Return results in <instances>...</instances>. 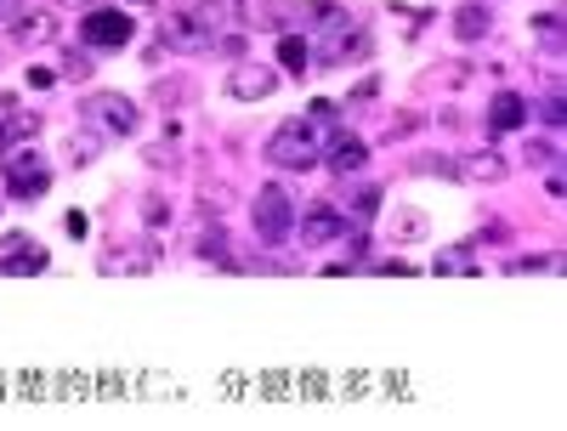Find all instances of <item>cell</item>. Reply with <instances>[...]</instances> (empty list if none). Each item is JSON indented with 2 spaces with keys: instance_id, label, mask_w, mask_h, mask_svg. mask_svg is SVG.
Instances as JSON below:
<instances>
[{
  "instance_id": "obj_11",
  "label": "cell",
  "mask_w": 567,
  "mask_h": 431,
  "mask_svg": "<svg viewBox=\"0 0 567 431\" xmlns=\"http://www.w3.org/2000/svg\"><path fill=\"white\" fill-rule=\"evenodd\" d=\"M46 250H34V239L29 233H12L7 239V256H0V272H7V279H29V272H46Z\"/></svg>"
},
{
  "instance_id": "obj_5",
  "label": "cell",
  "mask_w": 567,
  "mask_h": 431,
  "mask_svg": "<svg viewBox=\"0 0 567 431\" xmlns=\"http://www.w3.org/2000/svg\"><path fill=\"white\" fill-rule=\"evenodd\" d=\"M267 160H272L278 171H312V165L323 160V142H318L301 120H290V126H278V131L267 137Z\"/></svg>"
},
{
  "instance_id": "obj_15",
  "label": "cell",
  "mask_w": 567,
  "mask_h": 431,
  "mask_svg": "<svg viewBox=\"0 0 567 431\" xmlns=\"http://www.w3.org/2000/svg\"><path fill=\"white\" fill-rule=\"evenodd\" d=\"M489 29H494V12L482 7V0H466V7L454 12V41H466V46L489 41Z\"/></svg>"
},
{
  "instance_id": "obj_13",
  "label": "cell",
  "mask_w": 567,
  "mask_h": 431,
  "mask_svg": "<svg viewBox=\"0 0 567 431\" xmlns=\"http://www.w3.org/2000/svg\"><path fill=\"white\" fill-rule=\"evenodd\" d=\"M233 18L245 23L250 34H256V29L284 34V0H233Z\"/></svg>"
},
{
  "instance_id": "obj_2",
  "label": "cell",
  "mask_w": 567,
  "mask_h": 431,
  "mask_svg": "<svg viewBox=\"0 0 567 431\" xmlns=\"http://www.w3.org/2000/svg\"><path fill=\"white\" fill-rule=\"evenodd\" d=\"M0 171H7V193H12L18 205H34L40 193L52 187V171H46V160H40L34 148H23V142L0 148Z\"/></svg>"
},
{
  "instance_id": "obj_3",
  "label": "cell",
  "mask_w": 567,
  "mask_h": 431,
  "mask_svg": "<svg viewBox=\"0 0 567 431\" xmlns=\"http://www.w3.org/2000/svg\"><path fill=\"white\" fill-rule=\"evenodd\" d=\"M250 222H256L261 250H278V245L296 233V200H290L278 182H267V187L256 193V205H250Z\"/></svg>"
},
{
  "instance_id": "obj_1",
  "label": "cell",
  "mask_w": 567,
  "mask_h": 431,
  "mask_svg": "<svg viewBox=\"0 0 567 431\" xmlns=\"http://www.w3.org/2000/svg\"><path fill=\"white\" fill-rule=\"evenodd\" d=\"M222 23H227L222 0H199V7L171 12L165 23H159V41H165L171 52H211L222 41Z\"/></svg>"
},
{
  "instance_id": "obj_6",
  "label": "cell",
  "mask_w": 567,
  "mask_h": 431,
  "mask_svg": "<svg viewBox=\"0 0 567 431\" xmlns=\"http://www.w3.org/2000/svg\"><path fill=\"white\" fill-rule=\"evenodd\" d=\"M86 120H92L103 137H131V131L142 126V108H137L126 91H97V97L86 103Z\"/></svg>"
},
{
  "instance_id": "obj_7",
  "label": "cell",
  "mask_w": 567,
  "mask_h": 431,
  "mask_svg": "<svg viewBox=\"0 0 567 431\" xmlns=\"http://www.w3.org/2000/svg\"><path fill=\"white\" fill-rule=\"evenodd\" d=\"M346 227H352V216L335 211V205H307V211L296 216V233H301V245H307V250H318V245H341V239H346Z\"/></svg>"
},
{
  "instance_id": "obj_17",
  "label": "cell",
  "mask_w": 567,
  "mask_h": 431,
  "mask_svg": "<svg viewBox=\"0 0 567 431\" xmlns=\"http://www.w3.org/2000/svg\"><path fill=\"white\" fill-rule=\"evenodd\" d=\"M296 18H307V29H330V34H335L352 12H341L335 0H307V7H296Z\"/></svg>"
},
{
  "instance_id": "obj_24",
  "label": "cell",
  "mask_w": 567,
  "mask_h": 431,
  "mask_svg": "<svg viewBox=\"0 0 567 431\" xmlns=\"http://www.w3.org/2000/svg\"><path fill=\"white\" fill-rule=\"evenodd\" d=\"M346 211H352V216H375V211H381V187H357Z\"/></svg>"
},
{
  "instance_id": "obj_12",
  "label": "cell",
  "mask_w": 567,
  "mask_h": 431,
  "mask_svg": "<svg viewBox=\"0 0 567 431\" xmlns=\"http://www.w3.org/2000/svg\"><path fill=\"white\" fill-rule=\"evenodd\" d=\"M153 267H159V245L153 239H131L126 250L103 256V272H153Z\"/></svg>"
},
{
  "instance_id": "obj_23",
  "label": "cell",
  "mask_w": 567,
  "mask_h": 431,
  "mask_svg": "<svg viewBox=\"0 0 567 431\" xmlns=\"http://www.w3.org/2000/svg\"><path fill=\"white\" fill-rule=\"evenodd\" d=\"M199 256H205V261H227V233H222V227H216V233L205 227V233H199Z\"/></svg>"
},
{
  "instance_id": "obj_20",
  "label": "cell",
  "mask_w": 567,
  "mask_h": 431,
  "mask_svg": "<svg viewBox=\"0 0 567 431\" xmlns=\"http://www.w3.org/2000/svg\"><path fill=\"white\" fill-rule=\"evenodd\" d=\"M97 153H103V131L86 120V126H79V131L68 137V160H74V165H92Z\"/></svg>"
},
{
  "instance_id": "obj_27",
  "label": "cell",
  "mask_w": 567,
  "mask_h": 431,
  "mask_svg": "<svg viewBox=\"0 0 567 431\" xmlns=\"http://www.w3.org/2000/svg\"><path fill=\"white\" fill-rule=\"evenodd\" d=\"M92 68H97V63H92L86 52H68V63H63V74H68V80H86Z\"/></svg>"
},
{
  "instance_id": "obj_8",
  "label": "cell",
  "mask_w": 567,
  "mask_h": 431,
  "mask_svg": "<svg viewBox=\"0 0 567 431\" xmlns=\"http://www.w3.org/2000/svg\"><path fill=\"white\" fill-rule=\"evenodd\" d=\"M278 91V68L267 63H233L227 68V97L233 103H267Z\"/></svg>"
},
{
  "instance_id": "obj_30",
  "label": "cell",
  "mask_w": 567,
  "mask_h": 431,
  "mask_svg": "<svg viewBox=\"0 0 567 431\" xmlns=\"http://www.w3.org/2000/svg\"><path fill=\"white\" fill-rule=\"evenodd\" d=\"M29 86L46 91V86H57V74H52V68H29Z\"/></svg>"
},
{
  "instance_id": "obj_14",
  "label": "cell",
  "mask_w": 567,
  "mask_h": 431,
  "mask_svg": "<svg viewBox=\"0 0 567 431\" xmlns=\"http://www.w3.org/2000/svg\"><path fill=\"white\" fill-rule=\"evenodd\" d=\"M522 126H528V97L500 91V97L489 103V131L500 137V131H522Z\"/></svg>"
},
{
  "instance_id": "obj_35",
  "label": "cell",
  "mask_w": 567,
  "mask_h": 431,
  "mask_svg": "<svg viewBox=\"0 0 567 431\" xmlns=\"http://www.w3.org/2000/svg\"><path fill=\"white\" fill-rule=\"evenodd\" d=\"M0 205H7V200H0Z\"/></svg>"
},
{
  "instance_id": "obj_10",
  "label": "cell",
  "mask_w": 567,
  "mask_h": 431,
  "mask_svg": "<svg viewBox=\"0 0 567 431\" xmlns=\"http://www.w3.org/2000/svg\"><path fill=\"white\" fill-rule=\"evenodd\" d=\"M318 165H330L335 176H352V171H363V165H370V142H363V137H352V131H335V137H330V153H323Z\"/></svg>"
},
{
  "instance_id": "obj_34",
  "label": "cell",
  "mask_w": 567,
  "mask_h": 431,
  "mask_svg": "<svg viewBox=\"0 0 567 431\" xmlns=\"http://www.w3.org/2000/svg\"><path fill=\"white\" fill-rule=\"evenodd\" d=\"M119 7H126V12H148V7H153V0H119Z\"/></svg>"
},
{
  "instance_id": "obj_26",
  "label": "cell",
  "mask_w": 567,
  "mask_h": 431,
  "mask_svg": "<svg viewBox=\"0 0 567 431\" xmlns=\"http://www.w3.org/2000/svg\"><path fill=\"white\" fill-rule=\"evenodd\" d=\"M511 272H556V256H516Z\"/></svg>"
},
{
  "instance_id": "obj_31",
  "label": "cell",
  "mask_w": 567,
  "mask_h": 431,
  "mask_svg": "<svg viewBox=\"0 0 567 431\" xmlns=\"http://www.w3.org/2000/svg\"><path fill=\"white\" fill-rule=\"evenodd\" d=\"M539 114H545V126H561V120H567V108H561V97H550V103H545Z\"/></svg>"
},
{
  "instance_id": "obj_25",
  "label": "cell",
  "mask_w": 567,
  "mask_h": 431,
  "mask_svg": "<svg viewBox=\"0 0 567 431\" xmlns=\"http://www.w3.org/2000/svg\"><path fill=\"white\" fill-rule=\"evenodd\" d=\"M165 216H171V205L159 200V193H148V200H142V222L148 227H165Z\"/></svg>"
},
{
  "instance_id": "obj_33",
  "label": "cell",
  "mask_w": 567,
  "mask_h": 431,
  "mask_svg": "<svg viewBox=\"0 0 567 431\" xmlns=\"http://www.w3.org/2000/svg\"><path fill=\"white\" fill-rule=\"evenodd\" d=\"M18 12H23V0H0V23H18Z\"/></svg>"
},
{
  "instance_id": "obj_28",
  "label": "cell",
  "mask_w": 567,
  "mask_h": 431,
  "mask_svg": "<svg viewBox=\"0 0 567 431\" xmlns=\"http://www.w3.org/2000/svg\"><path fill=\"white\" fill-rule=\"evenodd\" d=\"M556 160V142H528V165H550Z\"/></svg>"
},
{
  "instance_id": "obj_16",
  "label": "cell",
  "mask_w": 567,
  "mask_h": 431,
  "mask_svg": "<svg viewBox=\"0 0 567 431\" xmlns=\"http://www.w3.org/2000/svg\"><path fill=\"white\" fill-rule=\"evenodd\" d=\"M386 239H392V245H420V239H426V216H420V211H392Z\"/></svg>"
},
{
  "instance_id": "obj_19",
  "label": "cell",
  "mask_w": 567,
  "mask_h": 431,
  "mask_svg": "<svg viewBox=\"0 0 567 431\" xmlns=\"http://www.w3.org/2000/svg\"><path fill=\"white\" fill-rule=\"evenodd\" d=\"M278 63L290 68V74H307V68H312V46H307V34H278Z\"/></svg>"
},
{
  "instance_id": "obj_21",
  "label": "cell",
  "mask_w": 567,
  "mask_h": 431,
  "mask_svg": "<svg viewBox=\"0 0 567 431\" xmlns=\"http://www.w3.org/2000/svg\"><path fill=\"white\" fill-rule=\"evenodd\" d=\"M431 267L449 272V279H466V272H477V250H471V245H449V250H437Z\"/></svg>"
},
{
  "instance_id": "obj_4",
  "label": "cell",
  "mask_w": 567,
  "mask_h": 431,
  "mask_svg": "<svg viewBox=\"0 0 567 431\" xmlns=\"http://www.w3.org/2000/svg\"><path fill=\"white\" fill-rule=\"evenodd\" d=\"M79 41H86L92 52H119L137 41V18L126 7H92L86 18H79Z\"/></svg>"
},
{
  "instance_id": "obj_9",
  "label": "cell",
  "mask_w": 567,
  "mask_h": 431,
  "mask_svg": "<svg viewBox=\"0 0 567 431\" xmlns=\"http://www.w3.org/2000/svg\"><path fill=\"white\" fill-rule=\"evenodd\" d=\"M505 153H494V148H477V153H460L454 160V176L460 182H477V187H489V182H505Z\"/></svg>"
},
{
  "instance_id": "obj_22",
  "label": "cell",
  "mask_w": 567,
  "mask_h": 431,
  "mask_svg": "<svg viewBox=\"0 0 567 431\" xmlns=\"http://www.w3.org/2000/svg\"><path fill=\"white\" fill-rule=\"evenodd\" d=\"M301 126H307L312 137H335V126H341V108H335V103H307Z\"/></svg>"
},
{
  "instance_id": "obj_29",
  "label": "cell",
  "mask_w": 567,
  "mask_h": 431,
  "mask_svg": "<svg viewBox=\"0 0 567 431\" xmlns=\"http://www.w3.org/2000/svg\"><path fill=\"white\" fill-rule=\"evenodd\" d=\"M148 165H176V148L171 142H153L148 148Z\"/></svg>"
},
{
  "instance_id": "obj_32",
  "label": "cell",
  "mask_w": 567,
  "mask_h": 431,
  "mask_svg": "<svg viewBox=\"0 0 567 431\" xmlns=\"http://www.w3.org/2000/svg\"><path fill=\"white\" fill-rule=\"evenodd\" d=\"M63 227L74 233V239H86V227H92V222H86V216H79V211H68V222H63Z\"/></svg>"
},
{
  "instance_id": "obj_18",
  "label": "cell",
  "mask_w": 567,
  "mask_h": 431,
  "mask_svg": "<svg viewBox=\"0 0 567 431\" xmlns=\"http://www.w3.org/2000/svg\"><path fill=\"white\" fill-rule=\"evenodd\" d=\"M18 41H23V46H46V41H57V18H52V12L23 18V12H18Z\"/></svg>"
}]
</instances>
